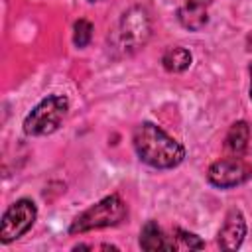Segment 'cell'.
Returning a JSON list of instances; mask_svg holds the SVG:
<instances>
[{
	"instance_id": "obj_12",
	"label": "cell",
	"mask_w": 252,
	"mask_h": 252,
	"mask_svg": "<svg viewBox=\"0 0 252 252\" xmlns=\"http://www.w3.org/2000/svg\"><path fill=\"white\" fill-rule=\"evenodd\" d=\"M205 246V242L187 230L175 228L171 236H167V250H201Z\"/></svg>"
},
{
	"instance_id": "obj_2",
	"label": "cell",
	"mask_w": 252,
	"mask_h": 252,
	"mask_svg": "<svg viewBox=\"0 0 252 252\" xmlns=\"http://www.w3.org/2000/svg\"><path fill=\"white\" fill-rule=\"evenodd\" d=\"M124 217H126V205L120 199V195L112 193L100 199L98 203H94L93 207H89L87 211H83L79 217H75V220L69 226V232L83 234V232L96 230V228L116 226L124 220Z\"/></svg>"
},
{
	"instance_id": "obj_14",
	"label": "cell",
	"mask_w": 252,
	"mask_h": 252,
	"mask_svg": "<svg viewBox=\"0 0 252 252\" xmlns=\"http://www.w3.org/2000/svg\"><path fill=\"white\" fill-rule=\"evenodd\" d=\"M250 100H252V63H250Z\"/></svg>"
},
{
	"instance_id": "obj_4",
	"label": "cell",
	"mask_w": 252,
	"mask_h": 252,
	"mask_svg": "<svg viewBox=\"0 0 252 252\" xmlns=\"http://www.w3.org/2000/svg\"><path fill=\"white\" fill-rule=\"evenodd\" d=\"M150 33H152V22H150V14L146 8L132 6L122 14L118 37L126 53H134L140 47H144Z\"/></svg>"
},
{
	"instance_id": "obj_3",
	"label": "cell",
	"mask_w": 252,
	"mask_h": 252,
	"mask_svg": "<svg viewBox=\"0 0 252 252\" xmlns=\"http://www.w3.org/2000/svg\"><path fill=\"white\" fill-rule=\"evenodd\" d=\"M69 110V100L63 94H49L24 120V132L28 136H47L53 134Z\"/></svg>"
},
{
	"instance_id": "obj_8",
	"label": "cell",
	"mask_w": 252,
	"mask_h": 252,
	"mask_svg": "<svg viewBox=\"0 0 252 252\" xmlns=\"http://www.w3.org/2000/svg\"><path fill=\"white\" fill-rule=\"evenodd\" d=\"M209 4L211 0H181L177 8V20L181 22L183 28L191 32H199L209 22V16H207Z\"/></svg>"
},
{
	"instance_id": "obj_6",
	"label": "cell",
	"mask_w": 252,
	"mask_h": 252,
	"mask_svg": "<svg viewBox=\"0 0 252 252\" xmlns=\"http://www.w3.org/2000/svg\"><path fill=\"white\" fill-rule=\"evenodd\" d=\"M248 177V171H246V165L236 158H224V159H217L209 171H207V179L211 185L215 187H220V189H230V187H236L240 183H244Z\"/></svg>"
},
{
	"instance_id": "obj_1",
	"label": "cell",
	"mask_w": 252,
	"mask_h": 252,
	"mask_svg": "<svg viewBox=\"0 0 252 252\" xmlns=\"http://www.w3.org/2000/svg\"><path fill=\"white\" fill-rule=\"evenodd\" d=\"M132 144L138 158L156 169H171L185 158V148L154 122L138 124L132 134Z\"/></svg>"
},
{
	"instance_id": "obj_10",
	"label": "cell",
	"mask_w": 252,
	"mask_h": 252,
	"mask_svg": "<svg viewBox=\"0 0 252 252\" xmlns=\"http://www.w3.org/2000/svg\"><path fill=\"white\" fill-rule=\"evenodd\" d=\"M140 248L148 252L156 250H167V236L158 226L156 220H148L140 230Z\"/></svg>"
},
{
	"instance_id": "obj_16",
	"label": "cell",
	"mask_w": 252,
	"mask_h": 252,
	"mask_svg": "<svg viewBox=\"0 0 252 252\" xmlns=\"http://www.w3.org/2000/svg\"><path fill=\"white\" fill-rule=\"evenodd\" d=\"M89 2H98V0H89Z\"/></svg>"
},
{
	"instance_id": "obj_11",
	"label": "cell",
	"mask_w": 252,
	"mask_h": 252,
	"mask_svg": "<svg viewBox=\"0 0 252 252\" xmlns=\"http://www.w3.org/2000/svg\"><path fill=\"white\" fill-rule=\"evenodd\" d=\"M191 59L193 57H191V51L189 49L175 45V47L165 49V53L161 55V65L169 73H183L191 65Z\"/></svg>"
},
{
	"instance_id": "obj_13",
	"label": "cell",
	"mask_w": 252,
	"mask_h": 252,
	"mask_svg": "<svg viewBox=\"0 0 252 252\" xmlns=\"http://www.w3.org/2000/svg\"><path fill=\"white\" fill-rule=\"evenodd\" d=\"M93 39V24L85 18L77 20L73 26V43L77 47H87Z\"/></svg>"
},
{
	"instance_id": "obj_7",
	"label": "cell",
	"mask_w": 252,
	"mask_h": 252,
	"mask_svg": "<svg viewBox=\"0 0 252 252\" xmlns=\"http://www.w3.org/2000/svg\"><path fill=\"white\" fill-rule=\"evenodd\" d=\"M246 236V220L238 209H230L224 217V222L219 230V246L220 250H236L240 248L242 240Z\"/></svg>"
},
{
	"instance_id": "obj_9",
	"label": "cell",
	"mask_w": 252,
	"mask_h": 252,
	"mask_svg": "<svg viewBox=\"0 0 252 252\" xmlns=\"http://www.w3.org/2000/svg\"><path fill=\"white\" fill-rule=\"evenodd\" d=\"M248 142H250V126L248 122L244 120H238L230 126V130L226 132V138H224V148L232 154V156H242L244 150L248 148Z\"/></svg>"
},
{
	"instance_id": "obj_5",
	"label": "cell",
	"mask_w": 252,
	"mask_h": 252,
	"mask_svg": "<svg viewBox=\"0 0 252 252\" xmlns=\"http://www.w3.org/2000/svg\"><path fill=\"white\" fill-rule=\"evenodd\" d=\"M35 217H37V209H35L33 201L18 199L16 203H12L2 215L0 242L8 244V242L20 238L22 234H26L32 228V224L35 222Z\"/></svg>"
},
{
	"instance_id": "obj_15",
	"label": "cell",
	"mask_w": 252,
	"mask_h": 252,
	"mask_svg": "<svg viewBox=\"0 0 252 252\" xmlns=\"http://www.w3.org/2000/svg\"><path fill=\"white\" fill-rule=\"evenodd\" d=\"M248 43H250V49H252V35L248 37Z\"/></svg>"
}]
</instances>
